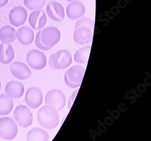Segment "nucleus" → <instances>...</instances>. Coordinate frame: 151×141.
Returning <instances> with one entry per match:
<instances>
[{"label":"nucleus","instance_id":"1","mask_svg":"<svg viewBox=\"0 0 151 141\" xmlns=\"http://www.w3.org/2000/svg\"><path fill=\"white\" fill-rule=\"evenodd\" d=\"M37 119L40 125L47 130L55 129L59 122L58 111L53 107L48 105L42 106L38 110Z\"/></svg>","mask_w":151,"mask_h":141},{"label":"nucleus","instance_id":"2","mask_svg":"<svg viewBox=\"0 0 151 141\" xmlns=\"http://www.w3.org/2000/svg\"><path fill=\"white\" fill-rule=\"evenodd\" d=\"M72 61V56L69 51L61 49L50 56L48 63L53 69H64L70 66Z\"/></svg>","mask_w":151,"mask_h":141},{"label":"nucleus","instance_id":"3","mask_svg":"<svg viewBox=\"0 0 151 141\" xmlns=\"http://www.w3.org/2000/svg\"><path fill=\"white\" fill-rule=\"evenodd\" d=\"M18 134V126L14 120L9 117L0 118V137L10 140Z\"/></svg>","mask_w":151,"mask_h":141},{"label":"nucleus","instance_id":"4","mask_svg":"<svg viewBox=\"0 0 151 141\" xmlns=\"http://www.w3.org/2000/svg\"><path fill=\"white\" fill-rule=\"evenodd\" d=\"M45 105L51 106L58 111H60L64 109L65 106V95L59 89H52L45 95Z\"/></svg>","mask_w":151,"mask_h":141},{"label":"nucleus","instance_id":"5","mask_svg":"<svg viewBox=\"0 0 151 141\" xmlns=\"http://www.w3.org/2000/svg\"><path fill=\"white\" fill-rule=\"evenodd\" d=\"M14 115L15 120L21 127L27 128L33 123V114L30 109L26 106H18L14 110Z\"/></svg>","mask_w":151,"mask_h":141},{"label":"nucleus","instance_id":"6","mask_svg":"<svg viewBox=\"0 0 151 141\" xmlns=\"http://www.w3.org/2000/svg\"><path fill=\"white\" fill-rule=\"evenodd\" d=\"M26 62L29 66L32 69L41 70L47 65V57L42 51L33 49L27 54Z\"/></svg>","mask_w":151,"mask_h":141},{"label":"nucleus","instance_id":"7","mask_svg":"<svg viewBox=\"0 0 151 141\" xmlns=\"http://www.w3.org/2000/svg\"><path fill=\"white\" fill-rule=\"evenodd\" d=\"M60 37V31L55 27H46L41 32V40L42 44L52 48L59 42Z\"/></svg>","mask_w":151,"mask_h":141},{"label":"nucleus","instance_id":"8","mask_svg":"<svg viewBox=\"0 0 151 141\" xmlns=\"http://www.w3.org/2000/svg\"><path fill=\"white\" fill-rule=\"evenodd\" d=\"M25 101L27 105L32 109H36L41 106L43 101V94L40 89L31 87L26 92Z\"/></svg>","mask_w":151,"mask_h":141},{"label":"nucleus","instance_id":"9","mask_svg":"<svg viewBox=\"0 0 151 141\" xmlns=\"http://www.w3.org/2000/svg\"><path fill=\"white\" fill-rule=\"evenodd\" d=\"M46 13L50 19L56 22L63 21L65 16L64 7L59 3L55 1H50L47 4Z\"/></svg>","mask_w":151,"mask_h":141},{"label":"nucleus","instance_id":"10","mask_svg":"<svg viewBox=\"0 0 151 141\" xmlns=\"http://www.w3.org/2000/svg\"><path fill=\"white\" fill-rule=\"evenodd\" d=\"M10 23L16 27L21 26L26 22L27 18V11L22 6H17L9 13Z\"/></svg>","mask_w":151,"mask_h":141},{"label":"nucleus","instance_id":"11","mask_svg":"<svg viewBox=\"0 0 151 141\" xmlns=\"http://www.w3.org/2000/svg\"><path fill=\"white\" fill-rule=\"evenodd\" d=\"M10 70L15 78L19 80L29 79L32 72L29 67L26 63L21 62H15L12 63L10 66Z\"/></svg>","mask_w":151,"mask_h":141},{"label":"nucleus","instance_id":"12","mask_svg":"<svg viewBox=\"0 0 151 141\" xmlns=\"http://www.w3.org/2000/svg\"><path fill=\"white\" fill-rule=\"evenodd\" d=\"M47 21V15L42 10L33 11L29 17V23L31 27L35 30L42 29L45 27Z\"/></svg>","mask_w":151,"mask_h":141},{"label":"nucleus","instance_id":"13","mask_svg":"<svg viewBox=\"0 0 151 141\" xmlns=\"http://www.w3.org/2000/svg\"><path fill=\"white\" fill-rule=\"evenodd\" d=\"M85 72V68L81 65H74L70 68L64 75V80H67L71 83L81 85L83 75Z\"/></svg>","mask_w":151,"mask_h":141},{"label":"nucleus","instance_id":"14","mask_svg":"<svg viewBox=\"0 0 151 141\" xmlns=\"http://www.w3.org/2000/svg\"><path fill=\"white\" fill-rule=\"evenodd\" d=\"M92 30L86 27H79L74 30L73 39L74 42L81 45L90 44L92 41Z\"/></svg>","mask_w":151,"mask_h":141},{"label":"nucleus","instance_id":"15","mask_svg":"<svg viewBox=\"0 0 151 141\" xmlns=\"http://www.w3.org/2000/svg\"><path fill=\"white\" fill-rule=\"evenodd\" d=\"M86 12V9L83 3L79 1H71L67 7V17L72 20H76L82 17Z\"/></svg>","mask_w":151,"mask_h":141},{"label":"nucleus","instance_id":"16","mask_svg":"<svg viewBox=\"0 0 151 141\" xmlns=\"http://www.w3.org/2000/svg\"><path fill=\"white\" fill-rule=\"evenodd\" d=\"M5 92L6 95L12 99L19 98L24 95V86L20 82L12 80L6 84Z\"/></svg>","mask_w":151,"mask_h":141},{"label":"nucleus","instance_id":"17","mask_svg":"<svg viewBox=\"0 0 151 141\" xmlns=\"http://www.w3.org/2000/svg\"><path fill=\"white\" fill-rule=\"evenodd\" d=\"M17 38L23 45L31 44L35 39V33L33 30L27 26H23L17 32Z\"/></svg>","mask_w":151,"mask_h":141},{"label":"nucleus","instance_id":"18","mask_svg":"<svg viewBox=\"0 0 151 141\" xmlns=\"http://www.w3.org/2000/svg\"><path fill=\"white\" fill-rule=\"evenodd\" d=\"M15 58V51L11 45L3 43L0 45V62L7 65L11 63Z\"/></svg>","mask_w":151,"mask_h":141},{"label":"nucleus","instance_id":"19","mask_svg":"<svg viewBox=\"0 0 151 141\" xmlns=\"http://www.w3.org/2000/svg\"><path fill=\"white\" fill-rule=\"evenodd\" d=\"M26 138L27 141H48L49 135L46 130L35 127L27 133Z\"/></svg>","mask_w":151,"mask_h":141},{"label":"nucleus","instance_id":"20","mask_svg":"<svg viewBox=\"0 0 151 141\" xmlns=\"http://www.w3.org/2000/svg\"><path fill=\"white\" fill-rule=\"evenodd\" d=\"M17 38L15 29L10 25H5L0 29V41L3 43L9 44L14 42Z\"/></svg>","mask_w":151,"mask_h":141},{"label":"nucleus","instance_id":"21","mask_svg":"<svg viewBox=\"0 0 151 141\" xmlns=\"http://www.w3.org/2000/svg\"><path fill=\"white\" fill-rule=\"evenodd\" d=\"M14 107L12 98L6 94L0 95V115H6L11 112Z\"/></svg>","mask_w":151,"mask_h":141},{"label":"nucleus","instance_id":"22","mask_svg":"<svg viewBox=\"0 0 151 141\" xmlns=\"http://www.w3.org/2000/svg\"><path fill=\"white\" fill-rule=\"evenodd\" d=\"M91 46L88 45L79 48L74 55V61L79 64H86L89 58Z\"/></svg>","mask_w":151,"mask_h":141},{"label":"nucleus","instance_id":"23","mask_svg":"<svg viewBox=\"0 0 151 141\" xmlns=\"http://www.w3.org/2000/svg\"><path fill=\"white\" fill-rule=\"evenodd\" d=\"M46 3V0H24V4L30 10H41Z\"/></svg>","mask_w":151,"mask_h":141},{"label":"nucleus","instance_id":"24","mask_svg":"<svg viewBox=\"0 0 151 141\" xmlns=\"http://www.w3.org/2000/svg\"><path fill=\"white\" fill-rule=\"evenodd\" d=\"M81 27H86L92 30L94 27V21L88 17H81L75 23L74 29Z\"/></svg>","mask_w":151,"mask_h":141},{"label":"nucleus","instance_id":"25","mask_svg":"<svg viewBox=\"0 0 151 141\" xmlns=\"http://www.w3.org/2000/svg\"><path fill=\"white\" fill-rule=\"evenodd\" d=\"M41 30H40V31L37 32V33L36 35L35 40V44H36V45L37 48H38L40 49H41V50H43V51L49 50V49H51L52 48L44 45L42 44V42H41Z\"/></svg>","mask_w":151,"mask_h":141},{"label":"nucleus","instance_id":"26","mask_svg":"<svg viewBox=\"0 0 151 141\" xmlns=\"http://www.w3.org/2000/svg\"><path fill=\"white\" fill-rule=\"evenodd\" d=\"M79 91V89H76V90H75L73 94L71 95V96L70 97L69 99H68V107L69 109H70V108L72 107L73 106V104L74 102V101L76 98V97L77 95V94H78V92Z\"/></svg>","mask_w":151,"mask_h":141},{"label":"nucleus","instance_id":"27","mask_svg":"<svg viewBox=\"0 0 151 141\" xmlns=\"http://www.w3.org/2000/svg\"><path fill=\"white\" fill-rule=\"evenodd\" d=\"M9 1V0H0V7L6 6Z\"/></svg>","mask_w":151,"mask_h":141},{"label":"nucleus","instance_id":"28","mask_svg":"<svg viewBox=\"0 0 151 141\" xmlns=\"http://www.w3.org/2000/svg\"><path fill=\"white\" fill-rule=\"evenodd\" d=\"M68 2H71V1H79V0H66Z\"/></svg>","mask_w":151,"mask_h":141},{"label":"nucleus","instance_id":"29","mask_svg":"<svg viewBox=\"0 0 151 141\" xmlns=\"http://www.w3.org/2000/svg\"><path fill=\"white\" fill-rule=\"evenodd\" d=\"M1 82H0V90H1Z\"/></svg>","mask_w":151,"mask_h":141}]
</instances>
